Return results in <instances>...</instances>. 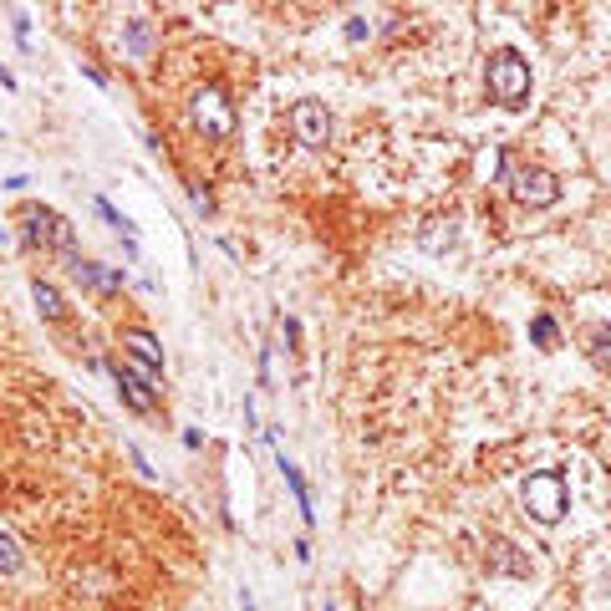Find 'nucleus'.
<instances>
[{"label": "nucleus", "mask_w": 611, "mask_h": 611, "mask_svg": "<svg viewBox=\"0 0 611 611\" xmlns=\"http://www.w3.org/2000/svg\"><path fill=\"white\" fill-rule=\"evenodd\" d=\"M347 36H352V41H362V36H372V26H367V21H352V26H347Z\"/></svg>", "instance_id": "nucleus-19"}, {"label": "nucleus", "mask_w": 611, "mask_h": 611, "mask_svg": "<svg viewBox=\"0 0 611 611\" xmlns=\"http://www.w3.org/2000/svg\"><path fill=\"white\" fill-rule=\"evenodd\" d=\"M118 342L133 352V362H143L148 372H163V347H158V337H153V331H143V326H128Z\"/></svg>", "instance_id": "nucleus-9"}, {"label": "nucleus", "mask_w": 611, "mask_h": 611, "mask_svg": "<svg viewBox=\"0 0 611 611\" xmlns=\"http://www.w3.org/2000/svg\"><path fill=\"white\" fill-rule=\"evenodd\" d=\"M26 219V245H36V250H72V225L57 214V209H26L21 214Z\"/></svg>", "instance_id": "nucleus-4"}, {"label": "nucleus", "mask_w": 611, "mask_h": 611, "mask_svg": "<svg viewBox=\"0 0 611 611\" xmlns=\"http://www.w3.org/2000/svg\"><path fill=\"white\" fill-rule=\"evenodd\" d=\"M62 260H67V270L77 275L82 286H92V291H123V270H102L97 260H82V250L72 245V250H62Z\"/></svg>", "instance_id": "nucleus-7"}, {"label": "nucleus", "mask_w": 611, "mask_h": 611, "mask_svg": "<svg viewBox=\"0 0 611 611\" xmlns=\"http://www.w3.org/2000/svg\"><path fill=\"white\" fill-rule=\"evenodd\" d=\"M291 133L301 148H326L331 143V113L326 102H296L291 107Z\"/></svg>", "instance_id": "nucleus-6"}, {"label": "nucleus", "mask_w": 611, "mask_h": 611, "mask_svg": "<svg viewBox=\"0 0 611 611\" xmlns=\"http://www.w3.org/2000/svg\"><path fill=\"white\" fill-rule=\"evenodd\" d=\"M520 505H525V515H530L535 525H561V520H566V510H571L566 479L555 474V469L530 474V479H525V489H520Z\"/></svg>", "instance_id": "nucleus-1"}, {"label": "nucleus", "mask_w": 611, "mask_h": 611, "mask_svg": "<svg viewBox=\"0 0 611 611\" xmlns=\"http://www.w3.org/2000/svg\"><path fill=\"white\" fill-rule=\"evenodd\" d=\"M194 209H199V214H209V209H214V199H209L204 189H194Z\"/></svg>", "instance_id": "nucleus-20"}, {"label": "nucleus", "mask_w": 611, "mask_h": 611, "mask_svg": "<svg viewBox=\"0 0 611 611\" xmlns=\"http://www.w3.org/2000/svg\"><path fill=\"white\" fill-rule=\"evenodd\" d=\"M591 357H596V362L611 372V326H601L596 337H591Z\"/></svg>", "instance_id": "nucleus-15"}, {"label": "nucleus", "mask_w": 611, "mask_h": 611, "mask_svg": "<svg viewBox=\"0 0 611 611\" xmlns=\"http://www.w3.org/2000/svg\"><path fill=\"white\" fill-rule=\"evenodd\" d=\"M128 41H133V57H148V21H128Z\"/></svg>", "instance_id": "nucleus-17"}, {"label": "nucleus", "mask_w": 611, "mask_h": 611, "mask_svg": "<svg viewBox=\"0 0 611 611\" xmlns=\"http://www.w3.org/2000/svg\"><path fill=\"white\" fill-rule=\"evenodd\" d=\"M275 459H281V474H286V484H291V494H296V510L306 515V525L316 520V510H311V489H306V479H301V469L286 459V454H275Z\"/></svg>", "instance_id": "nucleus-10"}, {"label": "nucleus", "mask_w": 611, "mask_h": 611, "mask_svg": "<svg viewBox=\"0 0 611 611\" xmlns=\"http://www.w3.org/2000/svg\"><path fill=\"white\" fill-rule=\"evenodd\" d=\"M530 342H535L540 352H555L561 331H555V321H550V316H535V321H530Z\"/></svg>", "instance_id": "nucleus-13"}, {"label": "nucleus", "mask_w": 611, "mask_h": 611, "mask_svg": "<svg viewBox=\"0 0 611 611\" xmlns=\"http://www.w3.org/2000/svg\"><path fill=\"white\" fill-rule=\"evenodd\" d=\"M499 169H505V179H510V189H515V199L520 204H530V209H550L555 199H561V184H555V174H545V169H515V163L499 153Z\"/></svg>", "instance_id": "nucleus-2"}, {"label": "nucleus", "mask_w": 611, "mask_h": 611, "mask_svg": "<svg viewBox=\"0 0 611 611\" xmlns=\"http://www.w3.org/2000/svg\"><path fill=\"white\" fill-rule=\"evenodd\" d=\"M31 296H36V306H41V316L46 321H62V296H57V286H46V281H31Z\"/></svg>", "instance_id": "nucleus-11"}, {"label": "nucleus", "mask_w": 611, "mask_h": 611, "mask_svg": "<svg viewBox=\"0 0 611 611\" xmlns=\"http://www.w3.org/2000/svg\"><path fill=\"white\" fill-rule=\"evenodd\" d=\"M489 92L505 107H520L530 97V67L515 57V51H499V57L489 62Z\"/></svg>", "instance_id": "nucleus-3"}, {"label": "nucleus", "mask_w": 611, "mask_h": 611, "mask_svg": "<svg viewBox=\"0 0 611 611\" xmlns=\"http://www.w3.org/2000/svg\"><path fill=\"white\" fill-rule=\"evenodd\" d=\"M92 209H97V214H102V219H107V225H113V230H123V240L133 245V219H128V214H118V209L107 204V199H92Z\"/></svg>", "instance_id": "nucleus-14"}, {"label": "nucleus", "mask_w": 611, "mask_h": 611, "mask_svg": "<svg viewBox=\"0 0 611 611\" xmlns=\"http://www.w3.org/2000/svg\"><path fill=\"white\" fill-rule=\"evenodd\" d=\"M113 382H118V393H123V403H128L133 413H158V393H153L148 377H138V372H128L123 362H113Z\"/></svg>", "instance_id": "nucleus-8"}, {"label": "nucleus", "mask_w": 611, "mask_h": 611, "mask_svg": "<svg viewBox=\"0 0 611 611\" xmlns=\"http://www.w3.org/2000/svg\"><path fill=\"white\" fill-rule=\"evenodd\" d=\"M326 611H337V606H326Z\"/></svg>", "instance_id": "nucleus-21"}, {"label": "nucleus", "mask_w": 611, "mask_h": 611, "mask_svg": "<svg viewBox=\"0 0 611 611\" xmlns=\"http://www.w3.org/2000/svg\"><path fill=\"white\" fill-rule=\"evenodd\" d=\"M454 235H459V230H454V219H428L423 245H428V250H449V245H454Z\"/></svg>", "instance_id": "nucleus-12"}, {"label": "nucleus", "mask_w": 611, "mask_h": 611, "mask_svg": "<svg viewBox=\"0 0 611 611\" xmlns=\"http://www.w3.org/2000/svg\"><path fill=\"white\" fill-rule=\"evenodd\" d=\"M0 571H21V550L11 535H0Z\"/></svg>", "instance_id": "nucleus-16"}, {"label": "nucleus", "mask_w": 611, "mask_h": 611, "mask_svg": "<svg viewBox=\"0 0 611 611\" xmlns=\"http://www.w3.org/2000/svg\"><path fill=\"white\" fill-rule=\"evenodd\" d=\"M189 113H194V123L209 133V138H230L235 133V107L219 97L214 87H204V92H194V102H189Z\"/></svg>", "instance_id": "nucleus-5"}, {"label": "nucleus", "mask_w": 611, "mask_h": 611, "mask_svg": "<svg viewBox=\"0 0 611 611\" xmlns=\"http://www.w3.org/2000/svg\"><path fill=\"white\" fill-rule=\"evenodd\" d=\"M11 21H16V41L31 46V21H26V16H11Z\"/></svg>", "instance_id": "nucleus-18"}]
</instances>
